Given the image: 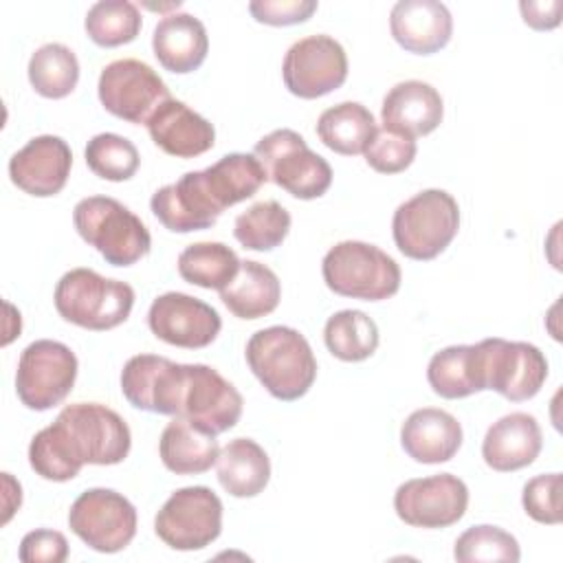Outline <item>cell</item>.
Returning <instances> with one entry per match:
<instances>
[{"label":"cell","instance_id":"6da1fadb","mask_svg":"<svg viewBox=\"0 0 563 563\" xmlns=\"http://www.w3.org/2000/svg\"><path fill=\"white\" fill-rule=\"evenodd\" d=\"M125 400L141 409L185 418L211 435L233 429L242 416V394L218 369L174 363L158 354H136L121 369Z\"/></svg>","mask_w":563,"mask_h":563},{"label":"cell","instance_id":"7a4b0ae2","mask_svg":"<svg viewBox=\"0 0 563 563\" xmlns=\"http://www.w3.org/2000/svg\"><path fill=\"white\" fill-rule=\"evenodd\" d=\"M132 446L128 422L99 402L66 405L29 444L31 468L48 482H68L84 464H121Z\"/></svg>","mask_w":563,"mask_h":563},{"label":"cell","instance_id":"3957f363","mask_svg":"<svg viewBox=\"0 0 563 563\" xmlns=\"http://www.w3.org/2000/svg\"><path fill=\"white\" fill-rule=\"evenodd\" d=\"M246 363L277 400H297L317 378V358L306 336L288 325L257 330L246 343Z\"/></svg>","mask_w":563,"mask_h":563},{"label":"cell","instance_id":"277c9868","mask_svg":"<svg viewBox=\"0 0 563 563\" xmlns=\"http://www.w3.org/2000/svg\"><path fill=\"white\" fill-rule=\"evenodd\" d=\"M55 310L68 323L103 332L121 325L134 306V288L92 268L64 273L53 292Z\"/></svg>","mask_w":563,"mask_h":563},{"label":"cell","instance_id":"5b68a950","mask_svg":"<svg viewBox=\"0 0 563 563\" xmlns=\"http://www.w3.org/2000/svg\"><path fill=\"white\" fill-rule=\"evenodd\" d=\"M73 224L84 242L112 266H132L152 249L143 220L108 196H88L73 209Z\"/></svg>","mask_w":563,"mask_h":563},{"label":"cell","instance_id":"8992f818","mask_svg":"<svg viewBox=\"0 0 563 563\" xmlns=\"http://www.w3.org/2000/svg\"><path fill=\"white\" fill-rule=\"evenodd\" d=\"M321 275L334 295L363 301L389 299L400 288L396 260L383 249L358 240L334 244L321 262Z\"/></svg>","mask_w":563,"mask_h":563},{"label":"cell","instance_id":"52a82bcc","mask_svg":"<svg viewBox=\"0 0 563 563\" xmlns=\"http://www.w3.org/2000/svg\"><path fill=\"white\" fill-rule=\"evenodd\" d=\"M460 207L444 189H424L394 211L391 235L398 251L418 262L438 257L457 235Z\"/></svg>","mask_w":563,"mask_h":563},{"label":"cell","instance_id":"ba28073f","mask_svg":"<svg viewBox=\"0 0 563 563\" xmlns=\"http://www.w3.org/2000/svg\"><path fill=\"white\" fill-rule=\"evenodd\" d=\"M473 352L479 391L493 389L510 402L534 398L548 378V361L532 343L493 336L475 343Z\"/></svg>","mask_w":563,"mask_h":563},{"label":"cell","instance_id":"9c48e42d","mask_svg":"<svg viewBox=\"0 0 563 563\" xmlns=\"http://www.w3.org/2000/svg\"><path fill=\"white\" fill-rule=\"evenodd\" d=\"M253 154L268 180L299 200L321 198L332 185L330 163L312 152L295 130H273L255 143Z\"/></svg>","mask_w":563,"mask_h":563},{"label":"cell","instance_id":"30bf717a","mask_svg":"<svg viewBox=\"0 0 563 563\" xmlns=\"http://www.w3.org/2000/svg\"><path fill=\"white\" fill-rule=\"evenodd\" d=\"M222 501L207 486H185L169 495L154 519L156 537L172 550L194 552L222 532Z\"/></svg>","mask_w":563,"mask_h":563},{"label":"cell","instance_id":"8fae6325","mask_svg":"<svg viewBox=\"0 0 563 563\" xmlns=\"http://www.w3.org/2000/svg\"><path fill=\"white\" fill-rule=\"evenodd\" d=\"M77 369V356L68 345L51 339L29 343L20 354L15 372L20 402L33 411L53 409L73 391Z\"/></svg>","mask_w":563,"mask_h":563},{"label":"cell","instance_id":"7c38bea8","mask_svg":"<svg viewBox=\"0 0 563 563\" xmlns=\"http://www.w3.org/2000/svg\"><path fill=\"white\" fill-rule=\"evenodd\" d=\"M136 508L112 488L84 490L68 510L70 530L95 552L114 554L136 534Z\"/></svg>","mask_w":563,"mask_h":563},{"label":"cell","instance_id":"4fadbf2b","mask_svg":"<svg viewBox=\"0 0 563 563\" xmlns=\"http://www.w3.org/2000/svg\"><path fill=\"white\" fill-rule=\"evenodd\" d=\"M97 95L101 106L128 123H147L156 108L172 99L158 73L141 59H117L101 68Z\"/></svg>","mask_w":563,"mask_h":563},{"label":"cell","instance_id":"5bb4252c","mask_svg":"<svg viewBox=\"0 0 563 563\" xmlns=\"http://www.w3.org/2000/svg\"><path fill=\"white\" fill-rule=\"evenodd\" d=\"M284 86L299 99H317L347 79L345 48L330 35H308L297 40L282 62Z\"/></svg>","mask_w":563,"mask_h":563},{"label":"cell","instance_id":"9a60e30c","mask_svg":"<svg viewBox=\"0 0 563 563\" xmlns=\"http://www.w3.org/2000/svg\"><path fill=\"white\" fill-rule=\"evenodd\" d=\"M466 508L468 488L451 473L407 479L394 493L398 519L413 528H449L464 517Z\"/></svg>","mask_w":563,"mask_h":563},{"label":"cell","instance_id":"2e32d148","mask_svg":"<svg viewBox=\"0 0 563 563\" xmlns=\"http://www.w3.org/2000/svg\"><path fill=\"white\" fill-rule=\"evenodd\" d=\"M147 325L152 334L169 345L198 350L216 341L222 319L198 297L185 292L158 295L147 310Z\"/></svg>","mask_w":563,"mask_h":563},{"label":"cell","instance_id":"e0dca14e","mask_svg":"<svg viewBox=\"0 0 563 563\" xmlns=\"http://www.w3.org/2000/svg\"><path fill=\"white\" fill-rule=\"evenodd\" d=\"M73 152L62 136L42 134L20 147L9 161L11 183L29 196L48 198L66 187Z\"/></svg>","mask_w":563,"mask_h":563},{"label":"cell","instance_id":"ac0fdd59","mask_svg":"<svg viewBox=\"0 0 563 563\" xmlns=\"http://www.w3.org/2000/svg\"><path fill=\"white\" fill-rule=\"evenodd\" d=\"M150 207L158 222L174 233L211 229L222 216L213 205L200 172H187L176 183L156 189Z\"/></svg>","mask_w":563,"mask_h":563},{"label":"cell","instance_id":"d6986e66","mask_svg":"<svg viewBox=\"0 0 563 563\" xmlns=\"http://www.w3.org/2000/svg\"><path fill=\"white\" fill-rule=\"evenodd\" d=\"M389 31L405 51L431 55L449 44L453 18L438 0H398L389 13Z\"/></svg>","mask_w":563,"mask_h":563},{"label":"cell","instance_id":"ffe728a7","mask_svg":"<svg viewBox=\"0 0 563 563\" xmlns=\"http://www.w3.org/2000/svg\"><path fill=\"white\" fill-rule=\"evenodd\" d=\"M444 117V101L440 92L420 79H407L389 88L380 106L383 128L418 139L431 134Z\"/></svg>","mask_w":563,"mask_h":563},{"label":"cell","instance_id":"44dd1931","mask_svg":"<svg viewBox=\"0 0 563 563\" xmlns=\"http://www.w3.org/2000/svg\"><path fill=\"white\" fill-rule=\"evenodd\" d=\"M543 446V433L534 416L512 411L493 422L482 442L486 466L499 473H512L530 466Z\"/></svg>","mask_w":563,"mask_h":563},{"label":"cell","instance_id":"7402d4cb","mask_svg":"<svg viewBox=\"0 0 563 563\" xmlns=\"http://www.w3.org/2000/svg\"><path fill=\"white\" fill-rule=\"evenodd\" d=\"M145 125L152 141L176 158L200 156L216 143L213 125L178 99L163 101Z\"/></svg>","mask_w":563,"mask_h":563},{"label":"cell","instance_id":"603a6c76","mask_svg":"<svg viewBox=\"0 0 563 563\" xmlns=\"http://www.w3.org/2000/svg\"><path fill=\"white\" fill-rule=\"evenodd\" d=\"M462 440L464 433L457 418L435 407L411 411L400 427L402 451L420 464L449 462L460 451Z\"/></svg>","mask_w":563,"mask_h":563},{"label":"cell","instance_id":"cb8c5ba5","mask_svg":"<svg viewBox=\"0 0 563 563\" xmlns=\"http://www.w3.org/2000/svg\"><path fill=\"white\" fill-rule=\"evenodd\" d=\"M152 51L165 70L187 75L200 68L207 59L209 35L196 15L167 13L154 26Z\"/></svg>","mask_w":563,"mask_h":563},{"label":"cell","instance_id":"d4e9b609","mask_svg":"<svg viewBox=\"0 0 563 563\" xmlns=\"http://www.w3.org/2000/svg\"><path fill=\"white\" fill-rule=\"evenodd\" d=\"M222 303L238 319H262L271 314L282 299L279 277L255 260L240 262L235 277L220 290Z\"/></svg>","mask_w":563,"mask_h":563},{"label":"cell","instance_id":"484cf974","mask_svg":"<svg viewBox=\"0 0 563 563\" xmlns=\"http://www.w3.org/2000/svg\"><path fill=\"white\" fill-rule=\"evenodd\" d=\"M220 453L216 435L202 431L185 418H174L161 433L158 455L167 471L176 475L207 473Z\"/></svg>","mask_w":563,"mask_h":563},{"label":"cell","instance_id":"4316f807","mask_svg":"<svg viewBox=\"0 0 563 563\" xmlns=\"http://www.w3.org/2000/svg\"><path fill=\"white\" fill-rule=\"evenodd\" d=\"M218 482L233 497H255L271 479V460L251 438L227 442L216 460Z\"/></svg>","mask_w":563,"mask_h":563},{"label":"cell","instance_id":"83f0119b","mask_svg":"<svg viewBox=\"0 0 563 563\" xmlns=\"http://www.w3.org/2000/svg\"><path fill=\"white\" fill-rule=\"evenodd\" d=\"M205 187L220 211L233 207L251 196L268 180L262 163L255 154L231 152L213 165L200 169Z\"/></svg>","mask_w":563,"mask_h":563},{"label":"cell","instance_id":"f1b7e54d","mask_svg":"<svg viewBox=\"0 0 563 563\" xmlns=\"http://www.w3.org/2000/svg\"><path fill=\"white\" fill-rule=\"evenodd\" d=\"M374 114L358 101H343L321 112L317 134L325 147L343 156L363 154L376 134Z\"/></svg>","mask_w":563,"mask_h":563},{"label":"cell","instance_id":"f546056e","mask_svg":"<svg viewBox=\"0 0 563 563\" xmlns=\"http://www.w3.org/2000/svg\"><path fill=\"white\" fill-rule=\"evenodd\" d=\"M240 257L222 242H196L180 251L178 275L194 286L222 290L238 273Z\"/></svg>","mask_w":563,"mask_h":563},{"label":"cell","instance_id":"4dcf8cb0","mask_svg":"<svg viewBox=\"0 0 563 563\" xmlns=\"http://www.w3.org/2000/svg\"><path fill=\"white\" fill-rule=\"evenodd\" d=\"M323 341L339 361L358 363L376 352L378 328L363 310H339L325 321Z\"/></svg>","mask_w":563,"mask_h":563},{"label":"cell","instance_id":"1f68e13d","mask_svg":"<svg viewBox=\"0 0 563 563\" xmlns=\"http://www.w3.org/2000/svg\"><path fill=\"white\" fill-rule=\"evenodd\" d=\"M26 73L37 95L46 99H64L77 88L79 62L68 46L48 42L31 55Z\"/></svg>","mask_w":563,"mask_h":563},{"label":"cell","instance_id":"d6a6232c","mask_svg":"<svg viewBox=\"0 0 563 563\" xmlns=\"http://www.w3.org/2000/svg\"><path fill=\"white\" fill-rule=\"evenodd\" d=\"M427 380L431 389L446 400L466 398L479 391L473 345H449L435 352L427 367Z\"/></svg>","mask_w":563,"mask_h":563},{"label":"cell","instance_id":"836d02e7","mask_svg":"<svg viewBox=\"0 0 563 563\" xmlns=\"http://www.w3.org/2000/svg\"><path fill=\"white\" fill-rule=\"evenodd\" d=\"M141 11L130 0H99L84 20L88 37L101 48H114L136 40L141 31Z\"/></svg>","mask_w":563,"mask_h":563},{"label":"cell","instance_id":"e575fe53","mask_svg":"<svg viewBox=\"0 0 563 563\" xmlns=\"http://www.w3.org/2000/svg\"><path fill=\"white\" fill-rule=\"evenodd\" d=\"M290 231V213L277 200L251 205L235 218L233 235L249 251H273Z\"/></svg>","mask_w":563,"mask_h":563},{"label":"cell","instance_id":"d590c367","mask_svg":"<svg viewBox=\"0 0 563 563\" xmlns=\"http://www.w3.org/2000/svg\"><path fill=\"white\" fill-rule=\"evenodd\" d=\"M84 158L95 176L112 183L130 180L141 165L136 145L114 132L92 136L84 150Z\"/></svg>","mask_w":563,"mask_h":563},{"label":"cell","instance_id":"8d00e7d4","mask_svg":"<svg viewBox=\"0 0 563 563\" xmlns=\"http://www.w3.org/2000/svg\"><path fill=\"white\" fill-rule=\"evenodd\" d=\"M453 556L460 563H475V561H508L517 563L521 559V550L517 539L499 526H473L464 530L455 539Z\"/></svg>","mask_w":563,"mask_h":563},{"label":"cell","instance_id":"74e56055","mask_svg":"<svg viewBox=\"0 0 563 563\" xmlns=\"http://www.w3.org/2000/svg\"><path fill=\"white\" fill-rule=\"evenodd\" d=\"M416 152H418V145L413 139L391 132L387 128H378L363 154H365V163L374 172L398 174L413 163Z\"/></svg>","mask_w":563,"mask_h":563},{"label":"cell","instance_id":"f35d334b","mask_svg":"<svg viewBox=\"0 0 563 563\" xmlns=\"http://www.w3.org/2000/svg\"><path fill=\"white\" fill-rule=\"evenodd\" d=\"M521 506L537 523H561V473H545L528 479L521 493Z\"/></svg>","mask_w":563,"mask_h":563},{"label":"cell","instance_id":"ab89813d","mask_svg":"<svg viewBox=\"0 0 563 563\" xmlns=\"http://www.w3.org/2000/svg\"><path fill=\"white\" fill-rule=\"evenodd\" d=\"M249 11L262 24L290 26L310 20L317 11V0H253Z\"/></svg>","mask_w":563,"mask_h":563},{"label":"cell","instance_id":"60d3db41","mask_svg":"<svg viewBox=\"0 0 563 563\" xmlns=\"http://www.w3.org/2000/svg\"><path fill=\"white\" fill-rule=\"evenodd\" d=\"M18 559L22 563H64L68 559V541L57 530H31L20 541Z\"/></svg>","mask_w":563,"mask_h":563},{"label":"cell","instance_id":"b9f144b4","mask_svg":"<svg viewBox=\"0 0 563 563\" xmlns=\"http://www.w3.org/2000/svg\"><path fill=\"white\" fill-rule=\"evenodd\" d=\"M519 11L523 22L534 31H550L561 24V0H521Z\"/></svg>","mask_w":563,"mask_h":563}]
</instances>
